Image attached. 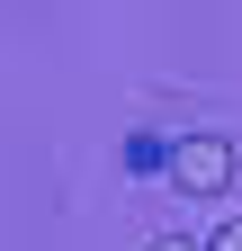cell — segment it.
I'll return each mask as SVG.
<instances>
[{
    "instance_id": "2",
    "label": "cell",
    "mask_w": 242,
    "mask_h": 251,
    "mask_svg": "<svg viewBox=\"0 0 242 251\" xmlns=\"http://www.w3.org/2000/svg\"><path fill=\"white\" fill-rule=\"evenodd\" d=\"M206 251H242V215H233V225H216V242H206Z\"/></svg>"
},
{
    "instance_id": "3",
    "label": "cell",
    "mask_w": 242,
    "mask_h": 251,
    "mask_svg": "<svg viewBox=\"0 0 242 251\" xmlns=\"http://www.w3.org/2000/svg\"><path fill=\"white\" fill-rule=\"evenodd\" d=\"M153 251H206V242H179V233H170V242H153Z\"/></svg>"
},
{
    "instance_id": "1",
    "label": "cell",
    "mask_w": 242,
    "mask_h": 251,
    "mask_svg": "<svg viewBox=\"0 0 242 251\" xmlns=\"http://www.w3.org/2000/svg\"><path fill=\"white\" fill-rule=\"evenodd\" d=\"M170 179L189 188V198H216V188L233 179V144L224 135H179L170 144Z\"/></svg>"
}]
</instances>
